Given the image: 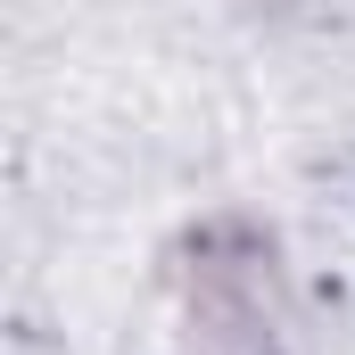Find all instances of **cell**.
<instances>
[{
    "label": "cell",
    "mask_w": 355,
    "mask_h": 355,
    "mask_svg": "<svg viewBox=\"0 0 355 355\" xmlns=\"http://www.w3.org/2000/svg\"><path fill=\"white\" fill-rule=\"evenodd\" d=\"M182 281H190V322H198L207 339H265L272 306H281V289H272V248L248 223L198 232Z\"/></svg>",
    "instance_id": "1"
},
{
    "label": "cell",
    "mask_w": 355,
    "mask_h": 355,
    "mask_svg": "<svg viewBox=\"0 0 355 355\" xmlns=\"http://www.w3.org/2000/svg\"><path fill=\"white\" fill-rule=\"evenodd\" d=\"M272 8H297V0H272Z\"/></svg>",
    "instance_id": "2"
}]
</instances>
